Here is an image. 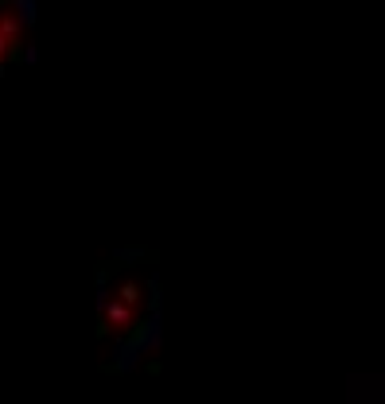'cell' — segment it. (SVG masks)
Instances as JSON below:
<instances>
[{
	"label": "cell",
	"mask_w": 385,
	"mask_h": 404,
	"mask_svg": "<svg viewBox=\"0 0 385 404\" xmlns=\"http://www.w3.org/2000/svg\"><path fill=\"white\" fill-rule=\"evenodd\" d=\"M12 8H16V20L28 23V28L40 20V0H12Z\"/></svg>",
	"instance_id": "3957f363"
},
{
	"label": "cell",
	"mask_w": 385,
	"mask_h": 404,
	"mask_svg": "<svg viewBox=\"0 0 385 404\" xmlns=\"http://www.w3.org/2000/svg\"><path fill=\"white\" fill-rule=\"evenodd\" d=\"M121 299H125V303L141 299V295H136V284H125V287H121Z\"/></svg>",
	"instance_id": "8992f818"
},
{
	"label": "cell",
	"mask_w": 385,
	"mask_h": 404,
	"mask_svg": "<svg viewBox=\"0 0 385 404\" xmlns=\"http://www.w3.org/2000/svg\"><path fill=\"white\" fill-rule=\"evenodd\" d=\"M129 338L136 342V346L144 350V354H152V350L164 346V311H148V319H141V323H133V331H129Z\"/></svg>",
	"instance_id": "6da1fadb"
},
{
	"label": "cell",
	"mask_w": 385,
	"mask_h": 404,
	"mask_svg": "<svg viewBox=\"0 0 385 404\" xmlns=\"http://www.w3.org/2000/svg\"><path fill=\"white\" fill-rule=\"evenodd\" d=\"M141 357H144V350L125 334V338H117V346H113V365H109V369L129 373V369H136V365H141Z\"/></svg>",
	"instance_id": "7a4b0ae2"
},
{
	"label": "cell",
	"mask_w": 385,
	"mask_h": 404,
	"mask_svg": "<svg viewBox=\"0 0 385 404\" xmlns=\"http://www.w3.org/2000/svg\"><path fill=\"white\" fill-rule=\"evenodd\" d=\"M8 47H12V43H8V39H4V35H0V59L8 54Z\"/></svg>",
	"instance_id": "52a82bcc"
},
{
	"label": "cell",
	"mask_w": 385,
	"mask_h": 404,
	"mask_svg": "<svg viewBox=\"0 0 385 404\" xmlns=\"http://www.w3.org/2000/svg\"><path fill=\"white\" fill-rule=\"evenodd\" d=\"M113 261H117V264L148 261V249H144V245H125V249H117V253H113Z\"/></svg>",
	"instance_id": "277c9868"
},
{
	"label": "cell",
	"mask_w": 385,
	"mask_h": 404,
	"mask_svg": "<svg viewBox=\"0 0 385 404\" xmlns=\"http://www.w3.org/2000/svg\"><path fill=\"white\" fill-rule=\"evenodd\" d=\"M105 315H109L113 323H129V307H125V303H109V307H105Z\"/></svg>",
	"instance_id": "5b68a950"
}]
</instances>
